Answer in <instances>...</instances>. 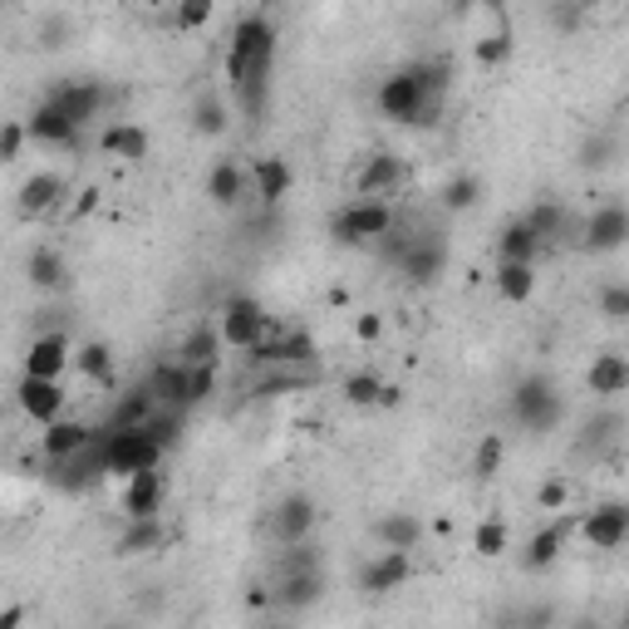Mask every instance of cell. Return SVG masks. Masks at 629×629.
<instances>
[{"label":"cell","mask_w":629,"mask_h":629,"mask_svg":"<svg viewBox=\"0 0 629 629\" xmlns=\"http://www.w3.org/2000/svg\"><path fill=\"white\" fill-rule=\"evenodd\" d=\"M448 84H453L448 59H418V65H404L379 84V113L384 119H394V123H438Z\"/></svg>","instance_id":"6da1fadb"},{"label":"cell","mask_w":629,"mask_h":629,"mask_svg":"<svg viewBox=\"0 0 629 629\" xmlns=\"http://www.w3.org/2000/svg\"><path fill=\"white\" fill-rule=\"evenodd\" d=\"M276 65V25L266 15H241L236 30H232V45H227V84L246 79V75H271Z\"/></svg>","instance_id":"7a4b0ae2"},{"label":"cell","mask_w":629,"mask_h":629,"mask_svg":"<svg viewBox=\"0 0 629 629\" xmlns=\"http://www.w3.org/2000/svg\"><path fill=\"white\" fill-rule=\"evenodd\" d=\"M157 463H163V443H157L143 423L109 428V438H103V472H109V477H133L139 467H157Z\"/></svg>","instance_id":"3957f363"},{"label":"cell","mask_w":629,"mask_h":629,"mask_svg":"<svg viewBox=\"0 0 629 629\" xmlns=\"http://www.w3.org/2000/svg\"><path fill=\"white\" fill-rule=\"evenodd\" d=\"M389 261L404 271L413 286H433L448 271V241L438 232H418V236H394L389 241Z\"/></svg>","instance_id":"277c9868"},{"label":"cell","mask_w":629,"mask_h":629,"mask_svg":"<svg viewBox=\"0 0 629 629\" xmlns=\"http://www.w3.org/2000/svg\"><path fill=\"white\" fill-rule=\"evenodd\" d=\"M394 232V207L384 197H354L340 217L330 222V236L340 246H364V241H384Z\"/></svg>","instance_id":"5b68a950"},{"label":"cell","mask_w":629,"mask_h":629,"mask_svg":"<svg viewBox=\"0 0 629 629\" xmlns=\"http://www.w3.org/2000/svg\"><path fill=\"white\" fill-rule=\"evenodd\" d=\"M511 418H517L527 433H551L561 423V389L547 379V374H527L511 389Z\"/></svg>","instance_id":"8992f818"},{"label":"cell","mask_w":629,"mask_h":629,"mask_svg":"<svg viewBox=\"0 0 629 629\" xmlns=\"http://www.w3.org/2000/svg\"><path fill=\"white\" fill-rule=\"evenodd\" d=\"M310 360H314V340H310L306 330H286V324L266 330L246 350L251 369H296V364H310Z\"/></svg>","instance_id":"52a82bcc"},{"label":"cell","mask_w":629,"mask_h":629,"mask_svg":"<svg viewBox=\"0 0 629 629\" xmlns=\"http://www.w3.org/2000/svg\"><path fill=\"white\" fill-rule=\"evenodd\" d=\"M280 320H271L266 306H261L256 296H232L222 306V320H217V334H222V344H232V350H251V344L261 340L266 330H276Z\"/></svg>","instance_id":"ba28073f"},{"label":"cell","mask_w":629,"mask_h":629,"mask_svg":"<svg viewBox=\"0 0 629 629\" xmlns=\"http://www.w3.org/2000/svg\"><path fill=\"white\" fill-rule=\"evenodd\" d=\"M314 527H320V507H314V497H306V492H286V497L271 507V517H266V531H271L276 547L310 541Z\"/></svg>","instance_id":"9c48e42d"},{"label":"cell","mask_w":629,"mask_h":629,"mask_svg":"<svg viewBox=\"0 0 629 629\" xmlns=\"http://www.w3.org/2000/svg\"><path fill=\"white\" fill-rule=\"evenodd\" d=\"M271 610L276 615H300L310 605H320L324 595V571H290V575H271Z\"/></svg>","instance_id":"30bf717a"},{"label":"cell","mask_w":629,"mask_h":629,"mask_svg":"<svg viewBox=\"0 0 629 629\" xmlns=\"http://www.w3.org/2000/svg\"><path fill=\"white\" fill-rule=\"evenodd\" d=\"M581 537L591 541L595 551H620L629 541V507L625 501H600V507L581 521Z\"/></svg>","instance_id":"8fae6325"},{"label":"cell","mask_w":629,"mask_h":629,"mask_svg":"<svg viewBox=\"0 0 629 629\" xmlns=\"http://www.w3.org/2000/svg\"><path fill=\"white\" fill-rule=\"evenodd\" d=\"M629 241V212L620 202L600 207V212H591V222H585V236L581 246L591 251V256H610V251H620Z\"/></svg>","instance_id":"7c38bea8"},{"label":"cell","mask_w":629,"mask_h":629,"mask_svg":"<svg viewBox=\"0 0 629 629\" xmlns=\"http://www.w3.org/2000/svg\"><path fill=\"white\" fill-rule=\"evenodd\" d=\"M65 384L59 379H40V374H25L15 389V404L25 408V418H35V423H55L59 413H65Z\"/></svg>","instance_id":"4fadbf2b"},{"label":"cell","mask_w":629,"mask_h":629,"mask_svg":"<svg viewBox=\"0 0 629 629\" xmlns=\"http://www.w3.org/2000/svg\"><path fill=\"white\" fill-rule=\"evenodd\" d=\"M69 354H75L69 334L40 330L35 340H30V350H25V374H40V379H59V374L69 369Z\"/></svg>","instance_id":"5bb4252c"},{"label":"cell","mask_w":629,"mask_h":629,"mask_svg":"<svg viewBox=\"0 0 629 629\" xmlns=\"http://www.w3.org/2000/svg\"><path fill=\"white\" fill-rule=\"evenodd\" d=\"M413 551H389L384 547L374 561H364V571H360V591L364 595H394L398 585L408 581V571H413V561H408Z\"/></svg>","instance_id":"9a60e30c"},{"label":"cell","mask_w":629,"mask_h":629,"mask_svg":"<svg viewBox=\"0 0 629 629\" xmlns=\"http://www.w3.org/2000/svg\"><path fill=\"white\" fill-rule=\"evenodd\" d=\"M49 99L65 109L69 123H79V129H84L89 119H99V113H103V103H109V89H103L99 79H69L65 89H55Z\"/></svg>","instance_id":"2e32d148"},{"label":"cell","mask_w":629,"mask_h":629,"mask_svg":"<svg viewBox=\"0 0 629 629\" xmlns=\"http://www.w3.org/2000/svg\"><path fill=\"white\" fill-rule=\"evenodd\" d=\"M25 139L55 143V148H69V143H79V123H69L65 109H59L55 99H40L35 109H30V119H25Z\"/></svg>","instance_id":"e0dca14e"},{"label":"cell","mask_w":629,"mask_h":629,"mask_svg":"<svg viewBox=\"0 0 629 629\" xmlns=\"http://www.w3.org/2000/svg\"><path fill=\"white\" fill-rule=\"evenodd\" d=\"M129 487H123V517H157L163 511V497H167V482L157 467H139L133 477H123Z\"/></svg>","instance_id":"ac0fdd59"},{"label":"cell","mask_w":629,"mask_h":629,"mask_svg":"<svg viewBox=\"0 0 629 629\" xmlns=\"http://www.w3.org/2000/svg\"><path fill=\"white\" fill-rule=\"evenodd\" d=\"M167 547V527L157 517H133L129 531H123L119 541H113V555L119 561H139V555H153Z\"/></svg>","instance_id":"d6986e66"},{"label":"cell","mask_w":629,"mask_h":629,"mask_svg":"<svg viewBox=\"0 0 629 629\" xmlns=\"http://www.w3.org/2000/svg\"><path fill=\"white\" fill-rule=\"evenodd\" d=\"M251 187H256V197L266 207H276L280 197H290V187H296V173H290V163L286 157H256V163H251Z\"/></svg>","instance_id":"ffe728a7"},{"label":"cell","mask_w":629,"mask_h":629,"mask_svg":"<svg viewBox=\"0 0 629 629\" xmlns=\"http://www.w3.org/2000/svg\"><path fill=\"white\" fill-rule=\"evenodd\" d=\"M398 177H404V163H398L394 153H369L360 167V177H354V192L360 197H384L398 187Z\"/></svg>","instance_id":"44dd1931"},{"label":"cell","mask_w":629,"mask_h":629,"mask_svg":"<svg viewBox=\"0 0 629 629\" xmlns=\"http://www.w3.org/2000/svg\"><path fill=\"white\" fill-rule=\"evenodd\" d=\"M59 197H65V177L59 173H35L20 183V217H40V212H55Z\"/></svg>","instance_id":"7402d4cb"},{"label":"cell","mask_w":629,"mask_h":629,"mask_svg":"<svg viewBox=\"0 0 629 629\" xmlns=\"http://www.w3.org/2000/svg\"><path fill=\"white\" fill-rule=\"evenodd\" d=\"M374 541L389 551H418V541H423V521L413 517V511H389V517L374 521Z\"/></svg>","instance_id":"603a6c76"},{"label":"cell","mask_w":629,"mask_h":629,"mask_svg":"<svg viewBox=\"0 0 629 629\" xmlns=\"http://www.w3.org/2000/svg\"><path fill=\"white\" fill-rule=\"evenodd\" d=\"M148 129H139V123H109L99 139V148L109 157H123V163H143L148 157Z\"/></svg>","instance_id":"cb8c5ba5"},{"label":"cell","mask_w":629,"mask_h":629,"mask_svg":"<svg viewBox=\"0 0 629 629\" xmlns=\"http://www.w3.org/2000/svg\"><path fill=\"white\" fill-rule=\"evenodd\" d=\"M89 433L93 428H84V423H75V418H55V423H45V457L49 463H65V457H75L84 443H89Z\"/></svg>","instance_id":"d4e9b609"},{"label":"cell","mask_w":629,"mask_h":629,"mask_svg":"<svg viewBox=\"0 0 629 629\" xmlns=\"http://www.w3.org/2000/svg\"><path fill=\"white\" fill-rule=\"evenodd\" d=\"M25 276H30V286H35V290H65L69 261L59 256L55 246H35V251H30V261H25Z\"/></svg>","instance_id":"484cf974"},{"label":"cell","mask_w":629,"mask_h":629,"mask_svg":"<svg viewBox=\"0 0 629 629\" xmlns=\"http://www.w3.org/2000/svg\"><path fill=\"white\" fill-rule=\"evenodd\" d=\"M246 187H251V173L241 163H232V157H222V163L212 167V177H207V197H212L217 207H236Z\"/></svg>","instance_id":"4316f807"},{"label":"cell","mask_w":629,"mask_h":629,"mask_svg":"<svg viewBox=\"0 0 629 629\" xmlns=\"http://www.w3.org/2000/svg\"><path fill=\"white\" fill-rule=\"evenodd\" d=\"M541 236L527 227V217H517V222H507L501 227V236H497V261H537L541 256Z\"/></svg>","instance_id":"83f0119b"},{"label":"cell","mask_w":629,"mask_h":629,"mask_svg":"<svg viewBox=\"0 0 629 629\" xmlns=\"http://www.w3.org/2000/svg\"><path fill=\"white\" fill-rule=\"evenodd\" d=\"M531 290H537V271H531V261H497V296L501 300L521 306V300H531Z\"/></svg>","instance_id":"f1b7e54d"},{"label":"cell","mask_w":629,"mask_h":629,"mask_svg":"<svg viewBox=\"0 0 629 629\" xmlns=\"http://www.w3.org/2000/svg\"><path fill=\"white\" fill-rule=\"evenodd\" d=\"M629 389V360L625 354H600L591 364V394L600 398H620Z\"/></svg>","instance_id":"f546056e"},{"label":"cell","mask_w":629,"mask_h":629,"mask_svg":"<svg viewBox=\"0 0 629 629\" xmlns=\"http://www.w3.org/2000/svg\"><path fill=\"white\" fill-rule=\"evenodd\" d=\"M227 119H232V109H227L222 93H197L192 99V129L202 133V139H222Z\"/></svg>","instance_id":"4dcf8cb0"},{"label":"cell","mask_w":629,"mask_h":629,"mask_svg":"<svg viewBox=\"0 0 629 629\" xmlns=\"http://www.w3.org/2000/svg\"><path fill=\"white\" fill-rule=\"evenodd\" d=\"M143 389L153 394V404L187 408V404H183V364H157V369H148V379H143Z\"/></svg>","instance_id":"1f68e13d"},{"label":"cell","mask_w":629,"mask_h":629,"mask_svg":"<svg viewBox=\"0 0 629 629\" xmlns=\"http://www.w3.org/2000/svg\"><path fill=\"white\" fill-rule=\"evenodd\" d=\"M561 547H565V527H541L537 537L527 541V555H521V565H527V571H551L555 555H561Z\"/></svg>","instance_id":"d6a6232c"},{"label":"cell","mask_w":629,"mask_h":629,"mask_svg":"<svg viewBox=\"0 0 629 629\" xmlns=\"http://www.w3.org/2000/svg\"><path fill=\"white\" fill-rule=\"evenodd\" d=\"M69 364H79V374H89V379L109 384L113 379V350L103 340H84L75 354H69Z\"/></svg>","instance_id":"836d02e7"},{"label":"cell","mask_w":629,"mask_h":629,"mask_svg":"<svg viewBox=\"0 0 629 629\" xmlns=\"http://www.w3.org/2000/svg\"><path fill=\"white\" fill-rule=\"evenodd\" d=\"M217 350H222V334H217V324H197V330H187V340L177 344L183 364H217Z\"/></svg>","instance_id":"e575fe53"},{"label":"cell","mask_w":629,"mask_h":629,"mask_svg":"<svg viewBox=\"0 0 629 629\" xmlns=\"http://www.w3.org/2000/svg\"><path fill=\"white\" fill-rule=\"evenodd\" d=\"M183 364V360H177ZM217 394V364H183V404H207Z\"/></svg>","instance_id":"d590c367"},{"label":"cell","mask_w":629,"mask_h":629,"mask_svg":"<svg viewBox=\"0 0 629 629\" xmlns=\"http://www.w3.org/2000/svg\"><path fill=\"white\" fill-rule=\"evenodd\" d=\"M153 394L148 389H143V384H139V389H129V394H123L119 398V404H113V413H109V428H133V423H143V418H148L153 413Z\"/></svg>","instance_id":"8d00e7d4"},{"label":"cell","mask_w":629,"mask_h":629,"mask_svg":"<svg viewBox=\"0 0 629 629\" xmlns=\"http://www.w3.org/2000/svg\"><path fill=\"white\" fill-rule=\"evenodd\" d=\"M443 207L448 212H467V207H477L482 202V177H472V173H457V177H448L443 183Z\"/></svg>","instance_id":"74e56055"},{"label":"cell","mask_w":629,"mask_h":629,"mask_svg":"<svg viewBox=\"0 0 629 629\" xmlns=\"http://www.w3.org/2000/svg\"><path fill=\"white\" fill-rule=\"evenodd\" d=\"M501 457H507V443L497 433H487L477 448H472V477L477 482H492L501 472Z\"/></svg>","instance_id":"f35d334b"},{"label":"cell","mask_w":629,"mask_h":629,"mask_svg":"<svg viewBox=\"0 0 629 629\" xmlns=\"http://www.w3.org/2000/svg\"><path fill=\"white\" fill-rule=\"evenodd\" d=\"M527 227L541 236V246H551V241L565 232V207H561V202H537V207L527 212Z\"/></svg>","instance_id":"ab89813d"},{"label":"cell","mask_w":629,"mask_h":629,"mask_svg":"<svg viewBox=\"0 0 629 629\" xmlns=\"http://www.w3.org/2000/svg\"><path fill=\"white\" fill-rule=\"evenodd\" d=\"M507 547H511V531H507V521H497V517L482 521V527L472 531V551H477L482 561H497Z\"/></svg>","instance_id":"60d3db41"},{"label":"cell","mask_w":629,"mask_h":629,"mask_svg":"<svg viewBox=\"0 0 629 629\" xmlns=\"http://www.w3.org/2000/svg\"><path fill=\"white\" fill-rule=\"evenodd\" d=\"M69 40H75V20L59 15V10H55V15H45V20L35 25V45L49 49V55H55V49H65Z\"/></svg>","instance_id":"b9f144b4"},{"label":"cell","mask_w":629,"mask_h":629,"mask_svg":"<svg viewBox=\"0 0 629 629\" xmlns=\"http://www.w3.org/2000/svg\"><path fill=\"white\" fill-rule=\"evenodd\" d=\"M511 49H517V40H511V30H497V35H487L477 45V65H487V69H497V65H507L511 59Z\"/></svg>","instance_id":"7bdbcfd3"},{"label":"cell","mask_w":629,"mask_h":629,"mask_svg":"<svg viewBox=\"0 0 629 629\" xmlns=\"http://www.w3.org/2000/svg\"><path fill=\"white\" fill-rule=\"evenodd\" d=\"M212 10H217V0H177V15H173V25L183 30H202L207 20H212Z\"/></svg>","instance_id":"ee69618b"},{"label":"cell","mask_w":629,"mask_h":629,"mask_svg":"<svg viewBox=\"0 0 629 629\" xmlns=\"http://www.w3.org/2000/svg\"><path fill=\"white\" fill-rule=\"evenodd\" d=\"M379 394H384V379L379 374H350V379H344V398H350V404H379Z\"/></svg>","instance_id":"f6af8a7d"},{"label":"cell","mask_w":629,"mask_h":629,"mask_svg":"<svg viewBox=\"0 0 629 629\" xmlns=\"http://www.w3.org/2000/svg\"><path fill=\"white\" fill-rule=\"evenodd\" d=\"M620 428H625V418L620 413H600L595 423H585V438H581V448H600V443H615L620 438Z\"/></svg>","instance_id":"bcb514c9"},{"label":"cell","mask_w":629,"mask_h":629,"mask_svg":"<svg viewBox=\"0 0 629 629\" xmlns=\"http://www.w3.org/2000/svg\"><path fill=\"white\" fill-rule=\"evenodd\" d=\"M615 153H620V143H615V139H591L581 148V167H585V173H600V167L615 163Z\"/></svg>","instance_id":"7dc6e473"},{"label":"cell","mask_w":629,"mask_h":629,"mask_svg":"<svg viewBox=\"0 0 629 629\" xmlns=\"http://www.w3.org/2000/svg\"><path fill=\"white\" fill-rule=\"evenodd\" d=\"M600 314L610 324H625L629 320V286H620V280H615V286H605L600 290Z\"/></svg>","instance_id":"c3c4849f"},{"label":"cell","mask_w":629,"mask_h":629,"mask_svg":"<svg viewBox=\"0 0 629 629\" xmlns=\"http://www.w3.org/2000/svg\"><path fill=\"white\" fill-rule=\"evenodd\" d=\"M20 148H25V123H0V163H15Z\"/></svg>","instance_id":"681fc988"},{"label":"cell","mask_w":629,"mask_h":629,"mask_svg":"<svg viewBox=\"0 0 629 629\" xmlns=\"http://www.w3.org/2000/svg\"><path fill=\"white\" fill-rule=\"evenodd\" d=\"M537 501H541V511H561V507H565V501H571V487H565V482H561V477H551V482H541Z\"/></svg>","instance_id":"f907efd6"},{"label":"cell","mask_w":629,"mask_h":629,"mask_svg":"<svg viewBox=\"0 0 629 629\" xmlns=\"http://www.w3.org/2000/svg\"><path fill=\"white\" fill-rule=\"evenodd\" d=\"M379 330H384V320L374 310H364L360 320H354V334H360V340H379Z\"/></svg>","instance_id":"816d5d0a"},{"label":"cell","mask_w":629,"mask_h":629,"mask_svg":"<svg viewBox=\"0 0 629 629\" xmlns=\"http://www.w3.org/2000/svg\"><path fill=\"white\" fill-rule=\"evenodd\" d=\"M555 620V610H547V605H541V610H527V615H517V625H551Z\"/></svg>","instance_id":"f5cc1de1"},{"label":"cell","mask_w":629,"mask_h":629,"mask_svg":"<svg viewBox=\"0 0 629 629\" xmlns=\"http://www.w3.org/2000/svg\"><path fill=\"white\" fill-rule=\"evenodd\" d=\"M25 620V605H10V610H0V629H15Z\"/></svg>","instance_id":"db71d44e"},{"label":"cell","mask_w":629,"mask_h":629,"mask_svg":"<svg viewBox=\"0 0 629 629\" xmlns=\"http://www.w3.org/2000/svg\"><path fill=\"white\" fill-rule=\"evenodd\" d=\"M93 207H99V187H89V192H84V197H79L75 217H84V212H93Z\"/></svg>","instance_id":"11a10c76"},{"label":"cell","mask_w":629,"mask_h":629,"mask_svg":"<svg viewBox=\"0 0 629 629\" xmlns=\"http://www.w3.org/2000/svg\"><path fill=\"white\" fill-rule=\"evenodd\" d=\"M575 10H595V5H605V0H571Z\"/></svg>","instance_id":"9f6ffc18"},{"label":"cell","mask_w":629,"mask_h":629,"mask_svg":"<svg viewBox=\"0 0 629 629\" xmlns=\"http://www.w3.org/2000/svg\"><path fill=\"white\" fill-rule=\"evenodd\" d=\"M482 5H487V10H501V0H482Z\"/></svg>","instance_id":"6f0895ef"},{"label":"cell","mask_w":629,"mask_h":629,"mask_svg":"<svg viewBox=\"0 0 629 629\" xmlns=\"http://www.w3.org/2000/svg\"><path fill=\"white\" fill-rule=\"evenodd\" d=\"M5 5H10V0H0V10H5Z\"/></svg>","instance_id":"680465c9"}]
</instances>
